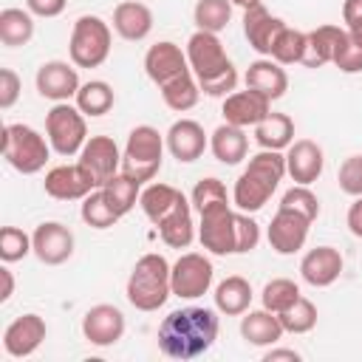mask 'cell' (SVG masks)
Segmentation results:
<instances>
[{
	"instance_id": "cell-1",
	"label": "cell",
	"mask_w": 362,
	"mask_h": 362,
	"mask_svg": "<svg viewBox=\"0 0 362 362\" xmlns=\"http://www.w3.org/2000/svg\"><path fill=\"white\" fill-rule=\"evenodd\" d=\"M218 308L206 305H187L170 311L158 325V348L170 359H198L204 356L218 339Z\"/></svg>"
},
{
	"instance_id": "cell-2",
	"label": "cell",
	"mask_w": 362,
	"mask_h": 362,
	"mask_svg": "<svg viewBox=\"0 0 362 362\" xmlns=\"http://www.w3.org/2000/svg\"><path fill=\"white\" fill-rule=\"evenodd\" d=\"M187 59L198 79L201 93L206 96H229L238 85V71L223 51V42L212 31H195L187 40Z\"/></svg>"
},
{
	"instance_id": "cell-3",
	"label": "cell",
	"mask_w": 362,
	"mask_h": 362,
	"mask_svg": "<svg viewBox=\"0 0 362 362\" xmlns=\"http://www.w3.org/2000/svg\"><path fill=\"white\" fill-rule=\"evenodd\" d=\"M286 175V156L280 150H260L249 158L246 170L238 175L232 189V204L240 212H257L266 206L272 192Z\"/></svg>"
},
{
	"instance_id": "cell-4",
	"label": "cell",
	"mask_w": 362,
	"mask_h": 362,
	"mask_svg": "<svg viewBox=\"0 0 362 362\" xmlns=\"http://www.w3.org/2000/svg\"><path fill=\"white\" fill-rule=\"evenodd\" d=\"M170 272L173 266L167 263L164 255H156V252L141 255L127 277V288H124L127 303L139 311H158L173 294Z\"/></svg>"
},
{
	"instance_id": "cell-5",
	"label": "cell",
	"mask_w": 362,
	"mask_h": 362,
	"mask_svg": "<svg viewBox=\"0 0 362 362\" xmlns=\"http://www.w3.org/2000/svg\"><path fill=\"white\" fill-rule=\"evenodd\" d=\"M164 136L150 127V124H139L127 133V144L122 150V173L139 184L153 181L161 170L164 161Z\"/></svg>"
},
{
	"instance_id": "cell-6",
	"label": "cell",
	"mask_w": 362,
	"mask_h": 362,
	"mask_svg": "<svg viewBox=\"0 0 362 362\" xmlns=\"http://www.w3.org/2000/svg\"><path fill=\"white\" fill-rule=\"evenodd\" d=\"M51 156V141H45V136H40L34 127L14 122V124H3V158L8 161V167H14L23 175H34L45 167Z\"/></svg>"
},
{
	"instance_id": "cell-7",
	"label": "cell",
	"mask_w": 362,
	"mask_h": 362,
	"mask_svg": "<svg viewBox=\"0 0 362 362\" xmlns=\"http://www.w3.org/2000/svg\"><path fill=\"white\" fill-rule=\"evenodd\" d=\"M110 25L96 14H82L68 40V54L76 68H99L110 57Z\"/></svg>"
},
{
	"instance_id": "cell-8",
	"label": "cell",
	"mask_w": 362,
	"mask_h": 362,
	"mask_svg": "<svg viewBox=\"0 0 362 362\" xmlns=\"http://www.w3.org/2000/svg\"><path fill=\"white\" fill-rule=\"evenodd\" d=\"M45 136L51 141V150L62 158L79 156V150L88 141V124H85V113L76 105L68 102H57L48 113H45Z\"/></svg>"
},
{
	"instance_id": "cell-9",
	"label": "cell",
	"mask_w": 362,
	"mask_h": 362,
	"mask_svg": "<svg viewBox=\"0 0 362 362\" xmlns=\"http://www.w3.org/2000/svg\"><path fill=\"white\" fill-rule=\"evenodd\" d=\"M201 246L212 255H238V212L229 201H218L198 212Z\"/></svg>"
},
{
	"instance_id": "cell-10",
	"label": "cell",
	"mask_w": 362,
	"mask_h": 362,
	"mask_svg": "<svg viewBox=\"0 0 362 362\" xmlns=\"http://www.w3.org/2000/svg\"><path fill=\"white\" fill-rule=\"evenodd\" d=\"M212 277H215V269H212V260L201 252H184L175 263H173V272H170V283H173V294L181 297V300H195V297H204L212 286Z\"/></svg>"
},
{
	"instance_id": "cell-11",
	"label": "cell",
	"mask_w": 362,
	"mask_h": 362,
	"mask_svg": "<svg viewBox=\"0 0 362 362\" xmlns=\"http://www.w3.org/2000/svg\"><path fill=\"white\" fill-rule=\"evenodd\" d=\"M79 164L96 187H105L116 173H122V150L110 136H90L79 150Z\"/></svg>"
},
{
	"instance_id": "cell-12",
	"label": "cell",
	"mask_w": 362,
	"mask_h": 362,
	"mask_svg": "<svg viewBox=\"0 0 362 362\" xmlns=\"http://www.w3.org/2000/svg\"><path fill=\"white\" fill-rule=\"evenodd\" d=\"M124 314L110 305V303H99V305H90L82 317V337L96 345V348H107V345H116L122 337H124Z\"/></svg>"
},
{
	"instance_id": "cell-13",
	"label": "cell",
	"mask_w": 362,
	"mask_h": 362,
	"mask_svg": "<svg viewBox=\"0 0 362 362\" xmlns=\"http://www.w3.org/2000/svg\"><path fill=\"white\" fill-rule=\"evenodd\" d=\"M144 71H147V76L158 88H164L167 82L184 76V74H192L189 59H187V51H181V45H175L170 40H161V42H156V45L147 48V54H144Z\"/></svg>"
},
{
	"instance_id": "cell-14",
	"label": "cell",
	"mask_w": 362,
	"mask_h": 362,
	"mask_svg": "<svg viewBox=\"0 0 362 362\" xmlns=\"http://www.w3.org/2000/svg\"><path fill=\"white\" fill-rule=\"evenodd\" d=\"M34 82H37L40 96L42 99H51V102H68L82 88L79 74H76V65L74 62H65V59H48V62H42L37 68Z\"/></svg>"
},
{
	"instance_id": "cell-15",
	"label": "cell",
	"mask_w": 362,
	"mask_h": 362,
	"mask_svg": "<svg viewBox=\"0 0 362 362\" xmlns=\"http://www.w3.org/2000/svg\"><path fill=\"white\" fill-rule=\"evenodd\" d=\"M314 221H308L305 215L294 212V209H283L277 206L272 223H269V246L277 252V255H294L305 246L308 240V226Z\"/></svg>"
},
{
	"instance_id": "cell-16",
	"label": "cell",
	"mask_w": 362,
	"mask_h": 362,
	"mask_svg": "<svg viewBox=\"0 0 362 362\" xmlns=\"http://www.w3.org/2000/svg\"><path fill=\"white\" fill-rule=\"evenodd\" d=\"M31 246L40 263L59 266L74 255V232L59 221H45L31 232Z\"/></svg>"
},
{
	"instance_id": "cell-17",
	"label": "cell",
	"mask_w": 362,
	"mask_h": 362,
	"mask_svg": "<svg viewBox=\"0 0 362 362\" xmlns=\"http://www.w3.org/2000/svg\"><path fill=\"white\" fill-rule=\"evenodd\" d=\"M48 334V325L40 314H23L17 320H11L3 331V351L14 359H23V356H31L42 339Z\"/></svg>"
},
{
	"instance_id": "cell-18",
	"label": "cell",
	"mask_w": 362,
	"mask_h": 362,
	"mask_svg": "<svg viewBox=\"0 0 362 362\" xmlns=\"http://www.w3.org/2000/svg\"><path fill=\"white\" fill-rule=\"evenodd\" d=\"M45 192L57 201H82L88 192L96 189L93 178L85 173V167L76 161V164H59V167H51L45 173V181H42Z\"/></svg>"
},
{
	"instance_id": "cell-19",
	"label": "cell",
	"mask_w": 362,
	"mask_h": 362,
	"mask_svg": "<svg viewBox=\"0 0 362 362\" xmlns=\"http://www.w3.org/2000/svg\"><path fill=\"white\" fill-rule=\"evenodd\" d=\"M283 28H286V20L274 17L263 3L243 8V34L257 54L272 57V48L277 42V37L283 34Z\"/></svg>"
},
{
	"instance_id": "cell-20",
	"label": "cell",
	"mask_w": 362,
	"mask_h": 362,
	"mask_svg": "<svg viewBox=\"0 0 362 362\" xmlns=\"http://www.w3.org/2000/svg\"><path fill=\"white\" fill-rule=\"evenodd\" d=\"M221 113H223V122H229V124L246 130V127H255L257 122H263V119L272 113V102H269L263 93L252 90V88H246V90H232L229 96H223Z\"/></svg>"
},
{
	"instance_id": "cell-21",
	"label": "cell",
	"mask_w": 362,
	"mask_h": 362,
	"mask_svg": "<svg viewBox=\"0 0 362 362\" xmlns=\"http://www.w3.org/2000/svg\"><path fill=\"white\" fill-rule=\"evenodd\" d=\"M164 141H167L170 156L175 161H181V164H189V161L201 158L204 150L209 147V139H206L204 127L195 119H178V122H173L170 130H167V136H164Z\"/></svg>"
},
{
	"instance_id": "cell-22",
	"label": "cell",
	"mask_w": 362,
	"mask_h": 362,
	"mask_svg": "<svg viewBox=\"0 0 362 362\" xmlns=\"http://www.w3.org/2000/svg\"><path fill=\"white\" fill-rule=\"evenodd\" d=\"M325 156L322 147L311 139H297L286 150V173L291 175L294 184H314L322 175Z\"/></svg>"
},
{
	"instance_id": "cell-23",
	"label": "cell",
	"mask_w": 362,
	"mask_h": 362,
	"mask_svg": "<svg viewBox=\"0 0 362 362\" xmlns=\"http://www.w3.org/2000/svg\"><path fill=\"white\" fill-rule=\"evenodd\" d=\"M342 266H345V260H342L339 249H334V246H314L300 260V277L308 286H314V288H325V286H331L342 274Z\"/></svg>"
},
{
	"instance_id": "cell-24",
	"label": "cell",
	"mask_w": 362,
	"mask_h": 362,
	"mask_svg": "<svg viewBox=\"0 0 362 362\" xmlns=\"http://www.w3.org/2000/svg\"><path fill=\"white\" fill-rule=\"evenodd\" d=\"M113 31L127 42H139L153 31V11L141 0H122L113 8Z\"/></svg>"
},
{
	"instance_id": "cell-25",
	"label": "cell",
	"mask_w": 362,
	"mask_h": 362,
	"mask_svg": "<svg viewBox=\"0 0 362 362\" xmlns=\"http://www.w3.org/2000/svg\"><path fill=\"white\" fill-rule=\"evenodd\" d=\"M246 88L263 93L269 102L280 99L286 90H288V74L283 71L280 62H274L272 57H263V59H255L249 68H246Z\"/></svg>"
},
{
	"instance_id": "cell-26",
	"label": "cell",
	"mask_w": 362,
	"mask_h": 362,
	"mask_svg": "<svg viewBox=\"0 0 362 362\" xmlns=\"http://www.w3.org/2000/svg\"><path fill=\"white\" fill-rule=\"evenodd\" d=\"M345 31L348 28H339V25H317L314 31H308L303 65L305 68H322V65L334 62L342 40H345Z\"/></svg>"
},
{
	"instance_id": "cell-27",
	"label": "cell",
	"mask_w": 362,
	"mask_h": 362,
	"mask_svg": "<svg viewBox=\"0 0 362 362\" xmlns=\"http://www.w3.org/2000/svg\"><path fill=\"white\" fill-rule=\"evenodd\" d=\"M283 325H280V317L269 308H257V311H246L243 320H240V337L255 345V348H269V345H277L280 337H283Z\"/></svg>"
},
{
	"instance_id": "cell-28",
	"label": "cell",
	"mask_w": 362,
	"mask_h": 362,
	"mask_svg": "<svg viewBox=\"0 0 362 362\" xmlns=\"http://www.w3.org/2000/svg\"><path fill=\"white\" fill-rule=\"evenodd\" d=\"M209 150L221 164H240L249 153V136H246L243 127H235V124L223 122L221 127L212 130Z\"/></svg>"
},
{
	"instance_id": "cell-29",
	"label": "cell",
	"mask_w": 362,
	"mask_h": 362,
	"mask_svg": "<svg viewBox=\"0 0 362 362\" xmlns=\"http://www.w3.org/2000/svg\"><path fill=\"white\" fill-rule=\"evenodd\" d=\"M181 204H187L184 192L175 189V187H170V184H161V181L144 187L141 195H139V206L144 209V215H147L156 226H158L170 212H175Z\"/></svg>"
},
{
	"instance_id": "cell-30",
	"label": "cell",
	"mask_w": 362,
	"mask_h": 362,
	"mask_svg": "<svg viewBox=\"0 0 362 362\" xmlns=\"http://www.w3.org/2000/svg\"><path fill=\"white\" fill-rule=\"evenodd\" d=\"M252 305V286L246 277L240 274H229L226 280L218 283L215 288V308L226 317H238V314H246Z\"/></svg>"
},
{
	"instance_id": "cell-31",
	"label": "cell",
	"mask_w": 362,
	"mask_h": 362,
	"mask_svg": "<svg viewBox=\"0 0 362 362\" xmlns=\"http://www.w3.org/2000/svg\"><path fill=\"white\" fill-rule=\"evenodd\" d=\"M255 141L260 150H288L294 141V122L286 113H269L263 122L255 124Z\"/></svg>"
},
{
	"instance_id": "cell-32",
	"label": "cell",
	"mask_w": 362,
	"mask_h": 362,
	"mask_svg": "<svg viewBox=\"0 0 362 362\" xmlns=\"http://www.w3.org/2000/svg\"><path fill=\"white\" fill-rule=\"evenodd\" d=\"M158 235L167 246L173 249H187L195 238V223H192V201L181 204L175 212H170L161 223H158Z\"/></svg>"
},
{
	"instance_id": "cell-33",
	"label": "cell",
	"mask_w": 362,
	"mask_h": 362,
	"mask_svg": "<svg viewBox=\"0 0 362 362\" xmlns=\"http://www.w3.org/2000/svg\"><path fill=\"white\" fill-rule=\"evenodd\" d=\"M34 37V14L28 8H3L0 11V42L8 48L28 45Z\"/></svg>"
},
{
	"instance_id": "cell-34",
	"label": "cell",
	"mask_w": 362,
	"mask_h": 362,
	"mask_svg": "<svg viewBox=\"0 0 362 362\" xmlns=\"http://www.w3.org/2000/svg\"><path fill=\"white\" fill-rule=\"evenodd\" d=\"M158 90H161L164 105H167L170 110H175V113L192 110V107L198 105V99H201V88H198L195 74H184V76H178V79L167 82V85H164V88H158Z\"/></svg>"
},
{
	"instance_id": "cell-35",
	"label": "cell",
	"mask_w": 362,
	"mask_h": 362,
	"mask_svg": "<svg viewBox=\"0 0 362 362\" xmlns=\"http://www.w3.org/2000/svg\"><path fill=\"white\" fill-rule=\"evenodd\" d=\"M76 107L85 113V116H105L110 107H113V102H116V96H113V88L105 82V79H90V82H85L79 90H76Z\"/></svg>"
},
{
	"instance_id": "cell-36",
	"label": "cell",
	"mask_w": 362,
	"mask_h": 362,
	"mask_svg": "<svg viewBox=\"0 0 362 362\" xmlns=\"http://www.w3.org/2000/svg\"><path fill=\"white\" fill-rule=\"evenodd\" d=\"M139 187H141L139 181L127 178L124 173H116V175L102 187V192H105V198H107L110 209L122 218V215H127V212L136 206V201H139V195H141V189H139Z\"/></svg>"
},
{
	"instance_id": "cell-37",
	"label": "cell",
	"mask_w": 362,
	"mask_h": 362,
	"mask_svg": "<svg viewBox=\"0 0 362 362\" xmlns=\"http://www.w3.org/2000/svg\"><path fill=\"white\" fill-rule=\"evenodd\" d=\"M192 20L201 31L218 34L232 20V0H198L195 11H192Z\"/></svg>"
},
{
	"instance_id": "cell-38",
	"label": "cell",
	"mask_w": 362,
	"mask_h": 362,
	"mask_svg": "<svg viewBox=\"0 0 362 362\" xmlns=\"http://www.w3.org/2000/svg\"><path fill=\"white\" fill-rule=\"evenodd\" d=\"M297 297H300V286H297L294 280H288V277H274V280H269V283L263 286V291H260L263 308H269V311H274V314H280V311H286L288 305H294Z\"/></svg>"
},
{
	"instance_id": "cell-39",
	"label": "cell",
	"mask_w": 362,
	"mask_h": 362,
	"mask_svg": "<svg viewBox=\"0 0 362 362\" xmlns=\"http://www.w3.org/2000/svg\"><path fill=\"white\" fill-rule=\"evenodd\" d=\"M82 221H85L88 226H93V229H110V226H116L119 215L110 209V204H107L102 187H96L93 192H88V195L82 198Z\"/></svg>"
},
{
	"instance_id": "cell-40",
	"label": "cell",
	"mask_w": 362,
	"mask_h": 362,
	"mask_svg": "<svg viewBox=\"0 0 362 362\" xmlns=\"http://www.w3.org/2000/svg\"><path fill=\"white\" fill-rule=\"evenodd\" d=\"M277 317H280L283 331H288V334H308V331L317 325V305H314L308 297L300 294L297 303L288 305L286 311H280Z\"/></svg>"
},
{
	"instance_id": "cell-41",
	"label": "cell",
	"mask_w": 362,
	"mask_h": 362,
	"mask_svg": "<svg viewBox=\"0 0 362 362\" xmlns=\"http://www.w3.org/2000/svg\"><path fill=\"white\" fill-rule=\"evenodd\" d=\"M305 42H308V34H305V31H297V28L286 25V28H283V34L277 37L274 48H272V59H274V62H280V65L303 62Z\"/></svg>"
},
{
	"instance_id": "cell-42",
	"label": "cell",
	"mask_w": 362,
	"mask_h": 362,
	"mask_svg": "<svg viewBox=\"0 0 362 362\" xmlns=\"http://www.w3.org/2000/svg\"><path fill=\"white\" fill-rule=\"evenodd\" d=\"M334 65L342 74H359L362 71V25L345 31V40L334 57Z\"/></svg>"
},
{
	"instance_id": "cell-43",
	"label": "cell",
	"mask_w": 362,
	"mask_h": 362,
	"mask_svg": "<svg viewBox=\"0 0 362 362\" xmlns=\"http://www.w3.org/2000/svg\"><path fill=\"white\" fill-rule=\"evenodd\" d=\"M28 252H34L28 232H23L20 226H3L0 229V260L3 263H17Z\"/></svg>"
},
{
	"instance_id": "cell-44",
	"label": "cell",
	"mask_w": 362,
	"mask_h": 362,
	"mask_svg": "<svg viewBox=\"0 0 362 362\" xmlns=\"http://www.w3.org/2000/svg\"><path fill=\"white\" fill-rule=\"evenodd\" d=\"M277 206L294 209V212L305 215L308 221H317V215H320V201H317V195L308 189V184H294L291 189H286Z\"/></svg>"
},
{
	"instance_id": "cell-45",
	"label": "cell",
	"mask_w": 362,
	"mask_h": 362,
	"mask_svg": "<svg viewBox=\"0 0 362 362\" xmlns=\"http://www.w3.org/2000/svg\"><path fill=\"white\" fill-rule=\"evenodd\" d=\"M189 201H192V206L201 212V209H206V206H212V204H218V201H229V195H226L223 181H218V178L209 175V178H201V181L195 184Z\"/></svg>"
},
{
	"instance_id": "cell-46",
	"label": "cell",
	"mask_w": 362,
	"mask_h": 362,
	"mask_svg": "<svg viewBox=\"0 0 362 362\" xmlns=\"http://www.w3.org/2000/svg\"><path fill=\"white\" fill-rule=\"evenodd\" d=\"M337 181H339V189H342L345 195L359 198V195H362V156H348V158L339 164Z\"/></svg>"
},
{
	"instance_id": "cell-47",
	"label": "cell",
	"mask_w": 362,
	"mask_h": 362,
	"mask_svg": "<svg viewBox=\"0 0 362 362\" xmlns=\"http://www.w3.org/2000/svg\"><path fill=\"white\" fill-rule=\"evenodd\" d=\"M260 243V226L255 218H249V212L238 209V255H246L252 249H257Z\"/></svg>"
},
{
	"instance_id": "cell-48",
	"label": "cell",
	"mask_w": 362,
	"mask_h": 362,
	"mask_svg": "<svg viewBox=\"0 0 362 362\" xmlns=\"http://www.w3.org/2000/svg\"><path fill=\"white\" fill-rule=\"evenodd\" d=\"M20 90H23V82H20L17 71L0 68V107L3 110L14 107V102L20 99Z\"/></svg>"
},
{
	"instance_id": "cell-49",
	"label": "cell",
	"mask_w": 362,
	"mask_h": 362,
	"mask_svg": "<svg viewBox=\"0 0 362 362\" xmlns=\"http://www.w3.org/2000/svg\"><path fill=\"white\" fill-rule=\"evenodd\" d=\"M68 0H25V8L34 14V17H59L65 11Z\"/></svg>"
},
{
	"instance_id": "cell-50",
	"label": "cell",
	"mask_w": 362,
	"mask_h": 362,
	"mask_svg": "<svg viewBox=\"0 0 362 362\" xmlns=\"http://www.w3.org/2000/svg\"><path fill=\"white\" fill-rule=\"evenodd\" d=\"M342 23H345V28L362 25V0H345L342 3Z\"/></svg>"
},
{
	"instance_id": "cell-51",
	"label": "cell",
	"mask_w": 362,
	"mask_h": 362,
	"mask_svg": "<svg viewBox=\"0 0 362 362\" xmlns=\"http://www.w3.org/2000/svg\"><path fill=\"white\" fill-rule=\"evenodd\" d=\"M345 221H348V229H351V235L362 238V195H359V198H354V204L348 206V215H345Z\"/></svg>"
},
{
	"instance_id": "cell-52",
	"label": "cell",
	"mask_w": 362,
	"mask_h": 362,
	"mask_svg": "<svg viewBox=\"0 0 362 362\" xmlns=\"http://www.w3.org/2000/svg\"><path fill=\"white\" fill-rule=\"evenodd\" d=\"M266 362H283V359H288V362H297L300 359V354L294 351V348H272V351H266V356H263Z\"/></svg>"
},
{
	"instance_id": "cell-53",
	"label": "cell",
	"mask_w": 362,
	"mask_h": 362,
	"mask_svg": "<svg viewBox=\"0 0 362 362\" xmlns=\"http://www.w3.org/2000/svg\"><path fill=\"white\" fill-rule=\"evenodd\" d=\"M0 280H3V288H0V303H6V300L14 294V274H11L8 263L0 269Z\"/></svg>"
},
{
	"instance_id": "cell-54",
	"label": "cell",
	"mask_w": 362,
	"mask_h": 362,
	"mask_svg": "<svg viewBox=\"0 0 362 362\" xmlns=\"http://www.w3.org/2000/svg\"><path fill=\"white\" fill-rule=\"evenodd\" d=\"M260 0H232V6H240V8H249V6H257Z\"/></svg>"
}]
</instances>
